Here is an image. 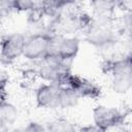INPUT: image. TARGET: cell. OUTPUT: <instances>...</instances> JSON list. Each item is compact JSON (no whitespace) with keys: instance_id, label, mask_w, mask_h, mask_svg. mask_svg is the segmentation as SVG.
<instances>
[{"instance_id":"6da1fadb","label":"cell","mask_w":132,"mask_h":132,"mask_svg":"<svg viewBox=\"0 0 132 132\" xmlns=\"http://www.w3.org/2000/svg\"><path fill=\"white\" fill-rule=\"evenodd\" d=\"M85 31L87 41L93 46L104 51L113 47L120 35L113 19L94 18Z\"/></svg>"},{"instance_id":"7a4b0ae2","label":"cell","mask_w":132,"mask_h":132,"mask_svg":"<svg viewBox=\"0 0 132 132\" xmlns=\"http://www.w3.org/2000/svg\"><path fill=\"white\" fill-rule=\"evenodd\" d=\"M106 73L111 75L112 90L118 94H126L132 87V62L128 54L120 59H107L103 66Z\"/></svg>"},{"instance_id":"3957f363","label":"cell","mask_w":132,"mask_h":132,"mask_svg":"<svg viewBox=\"0 0 132 132\" xmlns=\"http://www.w3.org/2000/svg\"><path fill=\"white\" fill-rule=\"evenodd\" d=\"M37 64L36 73L43 80L51 84H60L61 80L71 72V63L63 61L55 56H45L39 61L34 62Z\"/></svg>"},{"instance_id":"277c9868","label":"cell","mask_w":132,"mask_h":132,"mask_svg":"<svg viewBox=\"0 0 132 132\" xmlns=\"http://www.w3.org/2000/svg\"><path fill=\"white\" fill-rule=\"evenodd\" d=\"M80 41L76 36L52 33L46 56H55L63 61L72 62L79 52Z\"/></svg>"},{"instance_id":"5b68a950","label":"cell","mask_w":132,"mask_h":132,"mask_svg":"<svg viewBox=\"0 0 132 132\" xmlns=\"http://www.w3.org/2000/svg\"><path fill=\"white\" fill-rule=\"evenodd\" d=\"M61 87H66L75 92L80 99H97L101 96V88L91 79L68 73L59 84Z\"/></svg>"},{"instance_id":"8992f818","label":"cell","mask_w":132,"mask_h":132,"mask_svg":"<svg viewBox=\"0 0 132 132\" xmlns=\"http://www.w3.org/2000/svg\"><path fill=\"white\" fill-rule=\"evenodd\" d=\"M51 35L52 33L36 32L27 36L25 40L23 57L30 62H36L44 58L47 55Z\"/></svg>"},{"instance_id":"52a82bcc","label":"cell","mask_w":132,"mask_h":132,"mask_svg":"<svg viewBox=\"0 0 132 132\" xmlns=\"http://www.w3.org/2000/svg\"><path fill=\"white\" fill-rule=\"evenodd\" d=\"M26 36L22 33L4 35L0 40V59L5 63H12L23 57Z\"/></svg>"},{"instance_id":"ba28073f","label":"cell","mask_w":132,"mask_h":132,"mask_svg":"<svg viewBox=\"0 0 132 132\" xmlns=\"http://www.w3.org/2000/svg\"><path fill=\"white\" fill-rule=\"evenodd\" d=\"M126 113L116 107L98 105L93 109V119L95 126L101 131L112 126L126 123Z\"/></svg>"},{"instance_id":"9c48e42d","label":"cell","mask_w":132,"mask_h":132,"mask_svg":"<svg viewBox=\"0 0 132 132\" xmlns=\"http://www.w3.org/2000/svg\"><path fill=\"white\" fill-rule=\"evenodd\" d=\"M61 86L58 84H42L39 86L35 93V100L39 107L45 109L59 108Z\"/></svg>"},{"instance_id":"30bf717a","label":"cell","mask_w":132,"mask_h":132,"mask_svg":"<svg viewBox=\"0 0 132 132\" xmlns=\"http://www.w3.org/2000/svg\"><path fill=\"white\" fill-rule=\"evenodd\" d=\"M91 7L97 19H113V12L118 8L117 1H93Z\"/></svg>"},{"instance_id":"8fae6325","label":"cell","mask_w":132,"mask_h":132,"mask_svg":"<svg viewBox=\"0 0 132 132\" xmlns=\"http://www.w3.org/2000/svg\"><path fill=\"white\" fill-rule=\"evenodd\" d=\"M19 117L18 108L10 102L5 101L0 104V128L11 126Z\"/></svg>"},{"instance_id":"7c38bea8","label":"cell","mask_w":132,"mask_h":132,"mask_svg":"<svg viewBox=\"0 0 132 132\" xmlns=\"http://www.w3.org/2000/svg\"><path fill=\"white\" fill-rule=\"evenodd\" d=\"M78 95L73 92L71 89L62 87L61 88V93H60V102H59V108L62 109H67V108H72L78 104L79 101Z\"/></svg>"},{"instance_id":"4fadbf2b","label":"cell","mask_w":132,"mask_h":132,"mask_svg":"<svg viewBox=\"0 0 132 132\" xmlns=\"http://www.w3.org/2000/svg\"><path fill=\"white\" fill-rule=\"evenodd\" d=\"M50 132H76L72 124L65 120H57L47 127Z\"/></svg>"},{"instance_id":"5bb4252c","label":"cell","mask_w":132,"mask_h":132,"mask_svg":"<svg viewBox=\"0 0 132 132\" xmlns=\"http://www.w3.org/2000/svg\"><path fill=\"white\" fill-rule=\"evenodd\" d=\"M22 130H23V132H50L47 127H44L43 125H41L40 123H37V122L29 123Z\"/></svg>"},{"instance_id":"9a60e30c","label":"cell","mask_w":132,"mask_h":132,"mask_svg":"<svg viewBox=\"0 0 132 132\" xmlns=\"http://www.w3.org/2000/svg\"><path fill=\"white\" fill-rule=\"evenodd\" d=\"M126 123L124 124H119V125H116V126H112L106 130H103L102 132H130L129 129H127Z\"/></svg>"},{"instance_id":"2e32d148","label":"cell","mask_w":132,"mask_h":132,"mask_svg":"<svg viewBox=\"0 0 132 132\" xmlns=\"http://www.w3.org/2000/svg\"><path fill=\"white\" fill-rule=\"evenodd\" d=\"M7 101V91H0V104Z\"/></svg>"}]
</instances>
